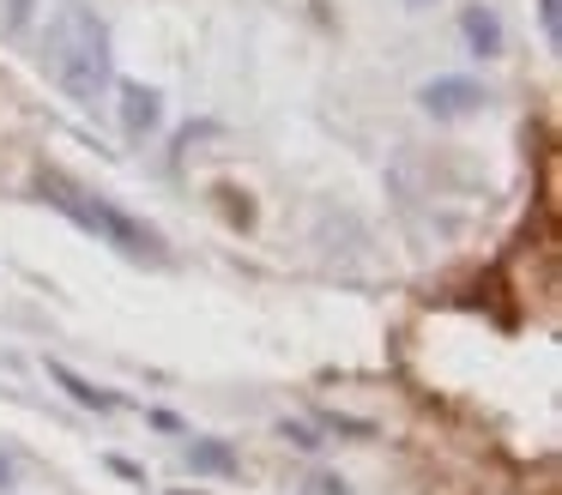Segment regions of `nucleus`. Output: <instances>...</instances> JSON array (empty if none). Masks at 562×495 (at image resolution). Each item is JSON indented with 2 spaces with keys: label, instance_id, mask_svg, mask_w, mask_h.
I'll list each match as a JSON object with an SVG mask.
<instances>
[{
  "label": "nucleus",
  "instance_id": "obj_1",
  "mask_svg": "<svg viewBox=\"0 0 562 495\" xmlns=\"http://www.w3.org/2000/svg\"><path fill=\"white\" fill-rule=\"evenodd\" d=\"M43 67L74 103L86 109L103 103L115 85V67H110V31H103L98 12L79 7V0H61L43 24Z\"/></svg>",
  "mask_w": 562,
  "mask_h": 495
},
{
  "label": "nucleus",
  "instance_id": "obj_2",
  "mask_svg": "<svg viewBox=\"0 0 562 495\" xmlns=\"http://www.w3.org/2000/svg\"><path fill=\"white\" fill-rule=\"evenodd\" d=\"M37 193L55 205L61 217H74L86 236H98L103 248L127 254V260H164V236L151 224H139V217H127L115 200H103V193L79 188V181H67L61 169H43L37 176Z\"/></svg>",
  "mask_w": 562,
  "mask_h": 495
},
{
  "label": "nucleus",
  "instance_id": "obj_3",
  "mask_svg": "<svg viewBox=\"0 0 562 495\" xmlns=\"http://www.w3.org/2000/svg\"><path fill=\"white\" fill-rule=\"evenodd\" d=\"M417 103L441 121H460V115H472V109H484V85L460 79V72H441V79H429L424 91H417Z\"/></svg>",
  "mask_w": 562,
  "mask_h": 495
},
{
  "label": "nucleus",
  "instance_id": "obj_4",
  "mask_svg": "<svg viewBox=\"0 0 562 495\" xmlns=\"http://www.w3.org/2000/svg\"><path fill=\"white\" fill-rule=\"evenodd\" d=\"M460 31H465V43H472L477 60H496L502 48H508V36H502V19H496L490 7H460Z\"/></svg>",
  "mask_w": 562,
  "mask_h": 495
},
{
  "label": "nucleus",
  "instance_id": "obj_5",
  "mask_svg": "<svg viewBox=\"0 0 562 495\" xmlns=\"http://www.w3.org/2000/svg\"><path fill=\"white\" fill-rule=\"evenodd\" d=\"M122 121L127 133H158L164 127V97L151 85H122Z\"/></svg>",
  "mask_w": 562,
  "mask_h": 495
},
{
  "label": "nucleus",
  "instance_id": "obj_6",
  "mask_svg": "<svg viewBox=\"0 0 562 495\" xmlns=\"http://www.w3.org/2000/svg\"><path fill=\"white\" fill-rule=\"evenodd\" d=\"M49 381L67 386V398H74V405H86V410H122V398H115L110 386H98V381H86V374H74L67 362H49Z\"/></svg>",
  "mask_w": 562,
  "mask_h": 495
},
{
  "label": "nucleus",
  "instance_id": "obj_7",
  "mask_svg": "<svg viewBox=\"0 0 562 495\" xmlns=\"http://www.w3.org/2000/svg\"><path fill=\"white\" fill-rule=\"evenodd\" d=\"M188 471L194 477H236V447L231 441H188Z\"/></svg>",
  "mask_w": 562,
  "mask_h": 495
},
{
  "label": "nucleus",
  "instance_id": "obj_8",
  "mask_svg": "<svg viewBox=\"0 0 562 495\" xmlns=\"http://www.w3.org/2000/svg\"><path fill=\"white\" fill-rule=\"evenodd\" d=\"M284 441H291V447H303V453H315V447H321V435L308 429V423H284Z\"/></svg>",
  "mask_w": 562,
  "mask_h": 495
},
{
  "label": "nucleus",
  "instance_id": "obj_9",
  "mask_svg": "<svg viewBox=\"0 0 562 495\" xmlns=\"http://www.w3.org/2000/svg\"><path fill=\"white\" fill-rule=\"evenodd\" d=\"M327 429H339V435H375L369 423H357V417H333V410H327Z\"/></svg>",
  "mask_w": 562,
  "mask_h": 495
},
{
  "label": "nucleus",
  "instance_id": "obj_10",
  "mask_svg": "<svg viewBox=\"0 0 562 495\" xmlns=\"http://www.w3.org/2000/svg\"><path fill=\"white\" fill-rule=\"evenodd\" d=\"M13 483H19V465H13V459H7V453H0V495L13 490Z\"/></svg>",
  "mask_w": 562,
  "mask_h": 495
},
{
  "label": "nucleus",
  "instance_id": "obj_11",
  "mask_svg": "<svg viewBox=\"0 0 562 495\" xmlns=\"http://www.w3.org/2000/svg\"><path fill=\"white\" fill-rule=\"evenodd\" d=\"M538 12H544V36L557 43V0H538Z\"/></svg>",
  "mask_w": 562,
  "mask_h": 495
},
{
  "label": "nucleus",
  "instance_id": "obj_12",
  "mask_svg": "<svg viewBox=\"0 0 562 495\" xmlns=\"http://www.w3.org/2000/svg\"><path fill=\"white\" fill-rule=\"evenodd\" d=\"M321 495H345V483L339 477H321Z\"/></svg>",
  "mask_w": 562,
  "mask_h": 495
},
{
  "label": "nucleus",
  "instance_id": "obj_13",
  "mask_svg": "<svg viewBox=\"0 0 562 495\" xmlns=\"http://www.w3.org/2000/svg\"><path fill=\"white\" fill-rule=\"evenodd\" d=\"M405 7H436V0H405Z\"/></svg>",
  "mask_w": 562,
  "mask_h": 495
}]
</instances>
